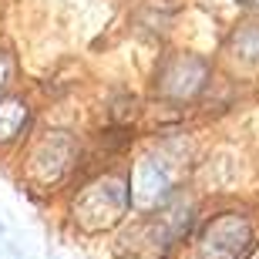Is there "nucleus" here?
I'll list each match as a JSON object with an SVG mask.
<instances>
[{
    "label": "nucleus",
    "mask_w": 259,
    "mask_h": 259,
    "mask_svg": "<svg viewBox=\"0 0 259 259\" xmlns=\"http://www.w3.org/2000/svg\"><path fill=\"white\" fill-rule=\"evenodd\" d=\"M30 121V108L20 98H0V148L17 142Z\"/></svg>",
    "instance_id": "obj_8"
},
{
    "label": "nucleus",
    "mask_w": 259,
    "mask_h": 259,
    "mask_svg": "<svg viewBox=\"0 0 259 259\" xmlns=\"http://www.w3.org/2000/svg\"><path fill=\"white\" fill-rule=\"evenodd\" d=\"M192 222V202L175 192L162 209L138 212V219L118 236V259H165L172 246L189 232Z\"/></svg>",
    "instance_id": "obj_1"
},
{
    "label": "nucleus",
    "mask_w": 259,
    "mask_h": 259,
    "mask_svg": "<svg viewBox=\"0 0 259 259\" xmlns=\"http://www.w3.org/2000/svg\"><path fill=\"white\" fill-rule=\"evenodd\" d=\"M212 64L192 51H168L155 64L152 91L165 105H192L195 98L209 88Z\"/></svg>",
    "instance_id": "obj_3"
},
{
    "label": "nucleus",
    "mask_w": 259,
    "mask_h": 259,
    "mask_svg": "<svg viewBox=\"0 0 259 259\" xmlns=\"http://www.w3.org/2000/svg\"><path fill=\"white\" fill-rule=\"evenodd\" d=\"M259 242L256 222L246 212L232 209L219 212L202 226L195 239V256L199 259H249Z\"/></svg>",
    "instance_id": "obj_4"
},
{
    "label": "nucleus",
    "mask_w": 259,
    "mask_h": 259,
    "mask_svg": "<svg viewBox=\"0 0 259 259\" xmlns=\"http://www.w3.org/2000/svg\"><path fill=\"white\" fill-rule=\"evenodd\" d=\"M7 84H10V58L0 51V91H4Z\"/></svg>",
    "instance_id": "obj_9"
},
{
    "label": "nucleus",
    "mask_w": 259,
    "mask_h": 259,
    "mask_svg": "<svg viewBox=\"0 0 259 259\" xmlns=\"http://www.w3.org/2000/svg\"><path fill=\"white\" fill-rule=\"evenodd\" d=\"M132 209V179L125 172H101L74 195L71 219L84 232H108Z\"/></svg>",
    "instance_id": "obj_2"
},
{
    "label": "nucleus",
    "mask_w": 259,
    "mask_h": 259,
    "mask_svg": "<svg viewBox=\"0 0 259 259\" xmlns=\"http://www.w3.org/2000/svg\"><path fill=\"white\" fill-rule=\"evenodd\" d=\"M222 61L232 71L252 74L259 71V20H242L222 40Z\"/></svg>",
    "instance_id": "obj_7"
},
{
    "label": "nucleus",
    "mask_w": 259,
    "mask_h": 259,
    "mask_svg": "<svg viewBox=\"0 0 259 259\" xmlns=\"http://www.w3.org/2000/svg\"><path fill=\"white\" fill-rule=\"evenodd\" d=\"M128 179H132V209H138V212L162 209L165 202L179 192L175 189V165L158 152L142 155L132 165Z\"/></svg>",
    "instance_id": "obj_6"
},
{
    "label": "nucleus",
    "mask_w": 259,
    "mask_h": 259,
    "mask_svg": "<svg viewBox=\"0 0 259 259\" xmlns=\"http://www.w3.org/2000/svg\"><path fill=\"white\" fill-rule=\"evenodd\" d=\"M77 155H81V148H77L71 132H40L37 138L27 145V155H24V179H27L34 189H51V185H58L77 165Z\"/></svg>",
    "instance_id": "obj_5"
},
{
    "label": "nucleus",
    "mask_w": 259,
    "mask_h": 259,
    "mask_svg": "<svg viewBox=\"0 0 259 259\" xmlns=\"http://www.w3.org/2000/svg\"><path fill=\"white\" fill-rule=\"evenodd\" d=\"M242 10H249V14H259V0H236Z\"/></svg>",
    "instance_id": "obj_10"
}]
</instances>
